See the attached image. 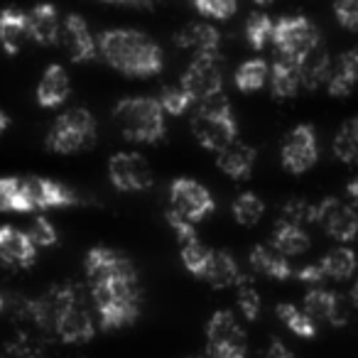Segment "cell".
<instances>
[{
  "label": "cell",
  "instance_id": "1",
  "mask_svg": "<svg viewBox=\"0 0 358 358\" xmlns=\"http://www.w3.org/2000/svg\"><path fill=\"white\" fill-rule=\"evenodd\" d=\"M99 52L113 69L128 76H155L164 66V52L150 35L140 30H106L99 35Z\"/></svg>",
  "mask_w": 358,
  "mask_h": 358
},
{
  "label": "cell",
  "instance_id": "2",
  "mask_svg": "<svg viewBox=\"0 0 358 358\" xmlns=\"http://www.w3.org/2000/svg\"><path fill=\"white\" fill-rule=\"evenodd\" d=\"M113 118L120 133L130 143L155 145L167 135V120L157 99L150 96H128L118 101L113 108Z\"/></svg>",
  "mask_w": 358,
  "mask_h": 358
},
{
  "label": "cell",
  "instance_id": "3",
  "mask_svg": "<svg viewBox=\"0 0 358 358\" xmlns=\"http://www.w3.org/2000/svg\"><path fill=\"white\" fill-rule=\"evenodd\" d=\"M91 299H94V307L99 312V324L103 331L128 327L140 317V309H143L140 278L101 285V287L91 289Z\"/></svg>",
  "mask_w": 358,
  "mask_h": 358
},
{
  "label": "cell",
  "instance_id": "4",
  "mask_svg": "<svg viewBox=\"0 0 358 358\" xmlns=\"http://www.w3.org/2000/svg\"><path fill=\"white\" fill-rule=\"evenodd\" d=\"M192 133L201 148L216 150V152H221L238 140V123H236L234 108H231L226 94L196 103V113L192 118Z\"/></svg>",
  "mask_w": 358,
  "mask_h": 358
},
{
  "label": "cell",
  "instance_id": "5",
  "mask_svg": "<svg viewBox=\"0 0 358 358\" xmlns=\"http://www.w3.org/2000/svg\"><path fill=\"white\" fill-rule=\"evenodd\" d=\"M96 143V120L89 108H69L52 123L45 145L50 152L71 155Z\"/></svg>",
  "mask_w": 358,
  "mask_h": 358
},
{
  "label": "cell",
  "instance_id": "6",
  "mask_svg": "<svg viewBox=\"0 0 358 358\" xmlns=\"http://www.w3.org/2000/svg\"><path fill=\"white\" fill-rule=\"evenodd\" d=\"M273 45L278 50V57H285L289 62L304 64L312 52L322 47L319 30L309 17L304 15H287L275 22L273 30Z\"/></svg>",
  "mask_w": 358,
  "mask_h": 358
},
{
  "label": "cell",
  "instance_id": "7",
  "mask_svg": "<svg viewBox=\"0 0 358 358\" xmlns=\"http://www.w3.org/2000/svg\"><path fill=\"white\" fill-rule=\"evenodd\" d=\"M248 343L238 317L229 309L211 314L206 324V358H245Z\"/></svg>",
  "mask_w": 358,
  "mask_h": 358
},
{
  "label": "cell",
  "instance_id": "8",
  "mask_svg": "<svg viewBox=\"0 0 358 358\" xmlns=\"http://www.w3.org/2000/svg\"><path fill=\"white\" fill-rule=\"evenodd\" d=\"M179 86L192 96L194 103L224 94V62L219 55H199L189 62Z\"/></svg>",
  "mask_w": 358,
  "mask_h": 358
},
{
  "label": "cell",
  "instance_id": "9",
  "mask_svg": "<svg viewBox=\"0 0 358 358\" xmlns=\"http://www.w3.org/2000/svg\"><path fill=\"white\" fill-rule=\"evenodd\" d=\"M169 209L182 216V219L196 224V221L206 219L216 209V201L201 182L189 177H179L169 185Z\"/></svg>",
  "mask_w": 358,
  "mask_h": 358
},
{
  "label": "cell",
  "instance_id": "10",
  "mask_svg": "<svg viewBox=\"0 0 358 358\" xmlns=\"http://www.w3.org/2000/svg\"><path fill=\"white\" fill-rule=\"evenodd\" d=\"M86 280H89V287L96 289L101 285L115 282V280H135L138 278V270H135L133 260L125 258L123 253H115L110 248H91L86 253L84 260Z\"/></svg>",
  "mask_w": 358,
  "mask_h": 358
},
{
  "label": "cell",
  "instance_id": "11",
  "mask_svg": "<svg viewBox=\"0 0 358 358\" xmlns=\"http://www.w3.org/2000/svg\"><path fill=\"white\" fill-rule=\"evenodd\" d=\"M280 159L282 167L292 174H302L312 169L319 159V143H317V130L309 123H299L285 135L282 150H280Z\"/></svg>",
  "mask_w": 358,
  "mask_h": 358
},
{
  "label": "cell",
  "instance_id": "12",
  "mask_svg": "<svg viewBox=\"0 0 358 358\" xmlns=\"http://www.w3.org/2000/svg\"><path fill=\"white\" fill-rule=\"evenodd\" d=\"M108 179L118 192H148L155 177L140 152H115L108 159Z\"/></svg>",
  "mask_w": 358,
  "mask_h": 358
},
{
  "label": "cell",
  "instance_id": "13",
  "mask_svg": "<svg viewBox=\"0 0 358 358\" xmlns=\"http://www.w3.org/2000/svg\"><path fill=\"white\" fill-rule=\"evenodd\" d=\"M22 194H25L27 209L32 211H47V209H62V206H74L79 196L64 187L62 182L47 177H22Z\"/></svg>",
  "mask_w": 358,
  "mask_h": 358
},
{
  "label": "cell",
  "instance_id": "14",
  "mask_svg": "<svg viewBox=\"0 0 358 358\" xmlns=\"http://www.w3.org/2000/svg\"><path fill=\"white\" fill-rule=\"evenodd\" d=\"M319 221L322 229L331 236L338 243H351L358 236V211L351 204L336 199V196H327L319 201Z\"/></svg>",
  "mask_w": 358,
  "mask_h": 358
},
{
  "label": "cell",
  "instance_id": "15",
  "mask_svg": "<svg viewBox=\"0 0 358 358\" xmlns=\"http://www.w3.org/2000/svg\"><path fill=\"white\" fill-rule=\"evenodd\" d=\"M0 258L6 260L10 270L30 268L37 260V245L32 243L27 231L15 226H0Z\"/></svg>",
  "mask_w": 358,
  "mask_h": 358
},
{
  "label": "cell",
  "instance_id": "16",
  "mask_svg": "<svg viewBox=\"0 0 358 358\" xmlns=\"http://www.w3.org/2000/svg\"><path fill=\"white\" fill-rule=\"evenodd\" d=\"M62 45H64L66 55L74 62H89L99 52V42L94 40L89 25L81 15H66V20H62Z\"/></svg>",
  "mask_w": 358,
  "mask_h": 358
},
{
  "label": "cell",
  "instance_id": "17",
  "mask_svg": "<svg viewBox=\"0 0 358 358\" xmlns=\"http://www.w3.org/2000/svg\"><path fill=\"white\" fill-rule=\"evenodd\" d=\"M304 312L314 322H327L331 327H346L348 324V309L343 307V299L324 287H314L304 294Z\"/></svg>",
  "mask_w": 358,
  "mask_h": 358
},
{
  "label": "cell",
  "instance_id": "18",
  "mask_svg": "<svg viewBox=\"0 0 358 358\" xmlns=\"http://www.w3.org/2000/svg\"><path fill=\"white\" fill-rule=\"evenodd\" d=\"M94 334H96V324L91 312L86 309L84 299L71 304L62 314L59 324H57V338L64 343H86L94 338Z\"/></svg>",
  "mask_w": 358,
  "mask_h": 358
},
{
  "label": "cell",
  "instance_id": "19",
  "mask_svg": "<svg viewBox=\"0 0 358 358\" xmlns=\"http://www.w3.org/2000/svg\"><path fill=\"white\" fill-rule=\"evenodd\" d=\"M174 45L182 47V50L194 52V57L219 55L221 32L211 22H189V25L174 32Z\"/></svg>",
  "mask_w": 358,
  "mask_h": 358
},
{
  "label": "cell",
  "instance_id": "20",
  "mask_svg": "<svg viewBox=\"0 0 358 358\" xmlns=\"http://www.w3.org/2000/svg\"><path fill=\"white\" fill-rule=\"evenodd\" d=\"M27 35H30L32 42L42 47H52L59 42L62 35V20L59 13H57L55 6H37L27 13Z\"/></svg>",
  "mask_w": 358,
  "mask_h": 358
},
{
  "label": "cell",
  "instance_id": "21",
  "mask_svg": "<svg viewBox=\"0 0 358 358\" xmlns=\"http://www.w3.org/2000/svg\"><path fill=\"white\" fill-rule=\"evenodd\" d=\"M71 86L69 74L62 64H50L42 74L40 84H37V103L42 108H57L66 101Z\"/></svg>",
  "mask_w": 358,
  "mask_h": 358
},
{
  "label": "cell",
  "instance_id": "22",
  "mask_svg": "<svg viewBox=\"0 0 358 358\" xmlns=\"http://www.w3.org/2000/svg\"><path fill=\"white\" fill-rule=\"evenodd\" d=\"M255 157H258L255 148L236 140V143H231L226 150H221L219 157H216V164H219L221 172L229 174L231 179H248L255 167Z\"/></svg>",
  "mask_w": 358,
  "mask_h": 358
},
{
  "label": "cell",
  "instance_id": "23",
  "mask_svg": "<svg viewBox=\"0 0 358 358\" xmlns=\"http://www.w3.org/2000/svg\"><path fill=\"white\" fill-rule=\"evenodd\" d=\"M241 278H243V273H241L238 263H236V258L229 250H211L209 265H206L201 280H206L216 289H226L236 287Z\"/></svg>",
  "mask_w": 358,
  "mask_h": 358
},
{
  "label": "cell",
  "instance_id": "24",
  "mask_svg": "<svg viewBox=\"0 0 358 358\" xmlns=\"http://www.w3.org/2000/svg\"><path fill=\"white\" fill-rule=\"evenodd\" d=\"M30 40L27 35V13L17 10V8H6L0 13V45L8 55H17Z\"/></svg>",
  "mask_w": 358,
  "mask_h": 358
},
{
  "label": "cell",
  "instance_id": "25",
  "mask_svg": "<svg viewBox=\"0 0 358 358\" xmlns=\"http://www.w3.org/2000/svg\"><path fill=\"white\" fill-rule=\"evenodd\" d=\"M302 86V64L278 57L270 69V91L275 99H292Z\"/></svg>",
  "mask_w": 358,
  "mask_h": 358
},
{
  "label": "cell",
  "instance_id": "26",
  "mask_svg": "<svg viewBox=\"0 0 358 358\" xmlns=\"http://www.w3.org/2000/svg\"><path fill=\"white\" fill-rule=\"evenodd\" d=\"M358 84V47L346 50L341 57L336 59V66L331 71V79L327 84V91L336 99L348 96Z\"/></svg>",
  "mask_w": 358,
  "mask_h": 358
},
{
  "label": "cell",
  "instance_id": "27",
  "mask_svg": "<svg viewBox=\"0 0 358 358\" xmlns=\"http://www.w3.org/2000/svg\"><path fill=\"white\" fill-rule=\"evenodd\" d=\"M250 265L255 273L268 275L273 280H287L292 278V265L285 255H280L273 245H255L250 250Z\"/></svg>",
  "mask_w": 358,
  "mask_h": 358
},
{
  "label": "cell",
  "instance_id": "28",
  "mask_svg": "<svg viewBox=\"0 0 358 358\" xmlns=\"http://www.w3.org/2000/svg\"><path fill=\"white\" fill-rule=\"evenodd\" d=\"M309 236L302 226L287 224V221H278L273 231V248L278 250L280 255L289 258V255H302L304 250L309 248Z\"/></svg>",
  "mask_w": 358,
  "mask_h": 358
},
{
  "label": "cell",
  "instance_id": "29",
  "mask_svg": "<svg viewBox=\"0 0 358 358\" xmlns=\"http://www.w3.org/2000/svg\"><path fill=\"white\" fill-rule=\"evenodd\" d=\"M331 71H334L331 57H329V52L324 50V47H319L317 52H312V55L304 59V64H302V86L307 91L322 89V86H327L329 79H331Z\"/></svg>",
  "mask_w": 358,
  "mask_h": 358
},
{
  "label": "cell",
  "instance_id": "30",
  "mask_svg": "<svg viewBox=\"0 0 358 358\" xmlns=\"http://www.w3.org/2000/svg\"><path fill=\"white\" fill-rule=\"evenodd\" d=\"M319 265H322L327 280L341 282V280H348L353 273H356L358 260H356V253H353L348 245H338V248L329 250V253L319 260Z\"/></svg>",
  "mask_w": 358,
  "mask_h": 358
},
{
  "label": "cell",
  "instance_id": "31",
  "mask_svg": "<svg viewBox=\"0 0 358 358\" xmlns=\"http://www.w3.org/2000/svg\"><path fill=\"white\" fill-rule=\"evenodd\" d=\"M334 157L343 164H358V115L343 120L341 128L334 135Z\"/></svg>",
  "mask_w": 358,
  "mask_h": 358
},
{
  "label": "cell",
  "instance_id": "32",
  "mask_svg": "<svg viewBox=\"0 0 358 358\" xmlns=\"http://www.w3.org/2000/svg\"><path fill=\"white\" fill-rule=\"evenodd\" d=\"M270 79V64L265 59H248L236 69L234 81L238 91L243 94H253V91L263 89V84Z\"/></svg>",
  "mask_w": 358,
  "mask_h": 358
},
{
  "label": "cell",
  "instance_id": "33",
  "mask_svg": "<svg viewBox=\"0 0 358 358\" xmlns=\"http://www.w3.org/2000/svg\"><path fill=\"white\" fill-rule=\"evenodd\" d=\"M275 312H278L280 322L292 334H297V336H302V338L317 336V322H314L304 309L294 307V304H289V302H280L278 307H275Z\"/></svg>",
  "mask_w": 358,
  "mask_h": 358
},
{
  "label": "cell",
  "instance_id": "34",
  "mask_svg": "<svg viewBox=\"0 0 358 358\" xmlns=\"http://www.w3.org/2000/svg\"><path fill=\"white\" fill-rule=\"evenodd\" d=\"M0 211L30 214L25 194H22V177H0Z\"/></svg>",
  "mask_w": 358,
  "mask_h": 358
},
{
  "label": "cell",
  "instance_id": "35",
  "mask_svg": "<svg viewBox=\"0 0 358 358\" xmlns=\"http://www.w3.org/2000/svg\"><path fill=\"white\" fill-rule=\"evenodd\" d=\"M280 221H287V224L294 226H307V224H317L319 221V206L312 204V201L302 199V196H292L282 204V216Z\"/></svg>",
  "mask_w": 358,
  "mask_h": 358
},
{
  "label": "cell",
  "instance_id": "36",
  "mask_svg": "<svg viewBox=\"0 0 358 358\" xmlns=\"http://www.w3.org/2000/svg\"><path fill=\"white\" fill-rule=\"evenodd\" d=\"M231 211H234V219L238 221L241 226H255L260 219H263L265 204L258 194H253V192H243L241 196H236Z\"/></svg>",
  "mask_w": 358,
  "mask_h": 358
},
{
  "label": "cell",
  "instance_id": "37",
  "mask_svg": "<svg viewBox=\"0 0 358 358\" xmlns=\"http://www.w3.org/2000/svg\"><path fill=\"white\" fill-rule=\"evenodd\" d=\"M236 302H238V309L243 312V317L248 319V322H255V319L260 317L263 302H260V294H258V289H255L250 275L243 273V278L236 285Z\"/></svg>",
  "mask_w": 358,
  "mask_h": 358
},
{
  "label": "cell",
  "instance_id": "38",
  "mask_svg": "<svg viewBox=\"0 0 358 358\" xmlns=\"http://www.w3.org/2000/svg\"><path fill=\"white\" fill-rule=\"evenodd\" d=\"M275 22L265 13H250L245 20V40L253 50H263L268 42H273Z\"/></svg>",
  "mask_w": 358,
  "mask_h": 358
},
{
  "label": "cell",
  "instance_id": "39",
  "mask_svg": "<svg viewBox=\"0 0 358 358\" xmlns=\"http://www.w3.org/2000/svg\"><path fill=\"white\" fill-rule=\"evenodd\" d=\"M45 348L30 331H15L6 343V358H45Z\"/></svg>",
  "mask_w": 358,
  "mask_h": 358
},
{
  "label": "cell",
  "instance_id": "40",
  "mask_svg": "<svg viewBox=\"0 0 358 358\" xmlns=\"http://www.w3.org/2000/svg\"><path fill=\"white\" fill-rule=\"evenodd\" d=\"M209 258H211V248H206L199 238L189 241V243H182V263H185V268L189 270L192 275H196V278L204 275L206 265H209Z\"/></svg>",
  "mask_w": 358,
  "mask_h": 358
},
{
  "label": "cell",
  "instance_id": "41",
  "mask_svg": "<svg viewBox=\"0 0 358 358\" xmlns=\"http://www.w3.org/2000/svg\"><path fill=\"white\" fill-rule=\"evenodd\" d=\"M157 101H159V106H162V110H164V115H185L187 110H189V106L194 103L192 101V96L187 94L182 86H164L162 89V94L157 96Z\"/></svg>",
  "mask_w": 358,
  "mask_h": 358
},
{
  "label": "cell",
  "instance_id": "42",
  "mask_svg": "<svg viewBox=\"0 0 358 358\" xmlns=\"http://www.w3.org/2000/svg\"><path fill=\"white\" fill-rule=\"evenodd\" d=\"M27 236H30L32 243H35L37 248H52V245H57V241H59L57 226L52 224L47 216H35L32 224H30V231H27Z\"/></svg>",
  "mask_w": 358,
  "mask_h": 358
},
{
  "label": "cell",
  "instance_id": "43",
  "mask_svg": "<svg viewBox=\"0 0 358 358\" xmlns=\"http://www.w3.org/2000/svg\"><path fill=\"white\" fill-rule=\"evenodd\" d=\"M194 10L206 20H229L231 15H236L238 6L234 0H196Z\"/></svg>",
  "mask_w": 358,
  "mask_h": 358
},
{
  "label": "cell",
  "instance_id": "44",
  "mask_svg": "<svg viewBox=\"0 0 358 358\" xmlns=\"http://www.w3.org/2000/svg\"><path fill=\"white\" fill-rule=\"evenodd\" d=\"M334 15H336L338 25L346 30H358V0H338L334 3Z\"/></svg>",
  "mask_w": 358,
  "mask_h": 358
},
{
  "label": "cell",
  "instance_id": "45",
  "mask_svg": "<svg viewBox=\"0 0 358 358\" xmlns=\"http://www.w3.org/2000/svg\"><path fill=\"white\" fill-rule=\"evenodd\" d=\"M164 219H167V224L172 226V231L177 234L179 245H182V243H189V241H196V238H199V236H196L194 224H192V221H187V219H182L179 214H174L172 209L164 211Z\"/></svg>",
  "mask_w": 358,
  "mask_h": 358
},
{
  "label": "cell",
  "instance_id": "46",
  "mask_svg": "<svg viewBox=\"0 0 358 358\" xmlns=\"http://www.w3.org/2000/svg\"><path fill=\"white\" fill-rule=\"evenodd\" d=\"M297 280L299 282H307V285H322L324 280H327V275H324L322 265L312 263V265H304L302 270H297Z\"/></svg>",
  "mask_w": 358,
  "mask_h": 358
},
{
  "label": "cell",
  "instance_id": "47",
  "mask_svg": "<svg viewBox=\"0 0 358 358\" xmlns=\"http://www.w3.org/2000/svg\"><path fill=\"white\" fill-rule=\"evenodd\" d=\"M265 358H297L292 351H289L287 343H282L280 338H273L265 348Z\"/></svg>",
  "mask_w": 358,
  "mask_h": 358
},
{
  "label": "cell",
  "instance_id": "48",
  "mask_svg": "<svg viewBox=\"0 0 358 358\" xmlns=\"http://www.w3.org/2000/svg\"><path fill=\"white\" fill-rule=\"evenodd\" d=\"M346 194H348V199H351V204L358 206V174L346 185Z\"/></svg>",
  "mask_w": 358,
  "mask_h": 358
},
{
  "label": "cell",
  "instance_id": "49",
  "mask_svg": "<svg viewBox=\"0 0 358 358\" xmlns=\"http://www.w3.org/2000/svg\"><path fill=\"white\" fill-rule=\"evenodd\" d=\"M8 128H10V115H8L6 110H0V138L6 135Z\"/></svg>",
  "mask_w": 358,
  "mask_h": 358
},
{
  "label": "cell",
  "instance_id": "50",
  "mask_svg": "<svg viewBox=\"0 0 358 358\" xmlns=\"http://www.w3.org/2000/svg\"><path fill=\"white\" fill-rule=\"evenodd\" d=\"M348 299H351V304L358 309V280L353 282V287H351V292H348Z\"/></svg>",
  "mask_w": 358,
  "mask_h": 358
},
{
  "label": "cell",
  "instance_id": "51",
  "mask_svg": "<svg viewBox=\"0 0 358 358\" xmlns=\"http://www.w3.org/2000/svg\"><path fill=\"white\" fill-rule=\"evenodd\" d=\"M8 307V302H6V297H3V294H0V312H3V309Z\"/></svg>",
  "mask_w": 358,
  "mask_h": 358
},
{
  "label": "cell",
  "instance_id": "52",
  "mask_svg": "<svg viewBox=\"0 0 358 358\" xmlns=\"http://www.w3.org/2000/svg\"><path fill=\"white\" fill-rule=\"evenodd\" d=\"M3 270H10V268H8V265H6V260L0 258V273H3Z\"/></svg>",
  "mask_w": 358,
  "mask_h": 358
}]
</instances>
